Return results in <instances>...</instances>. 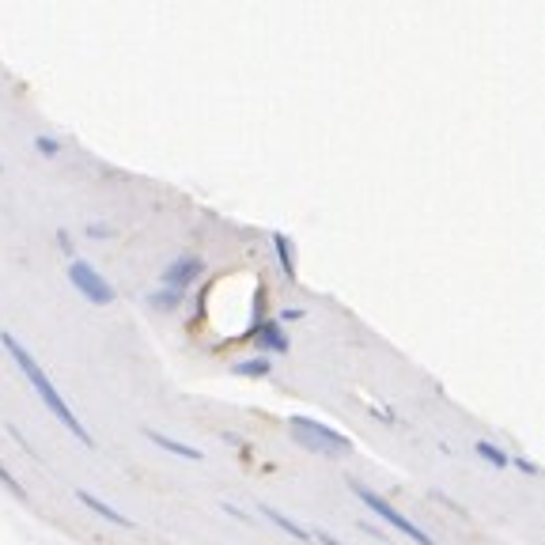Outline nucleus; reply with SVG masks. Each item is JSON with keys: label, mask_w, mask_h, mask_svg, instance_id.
Listing matches in <instances>:
<instances>
[{"label": "nucleus", "mask_w": 545, "mask_h": 545, "mask_svg": "<svg viewBox=\"0 0 545 545\" xmlns=\"http://www.w3.org/2000/svg\"><path fill=\"white\" fill-rule=\"evenodd\" d=\"M88 231H91V235H110V228H106V223H91Z\"/></svg>", "instance_id": "dca6fc26"}, {"label": "nucleus", "mask_w": 545, "mask_h": 545, "mask_svg": "<svg viewBox=\"0 0 545 545\" xmlns=\"http://www.w3.org/2000/svg\"><path fill=\"white\" fill-rule=\"evenodd\" d=\"M262 516H265V519H272V523L281 526V531H288L292 538H299V541H311V531H303V526H296V523L288 519V516H281V511H272V507H262Z\"/></svg>", "instance_id": "9d476101"}, {"label": "nucleus", "mask_w": 545, "mask_h": 545, "mask_svg": "<svg viewBox=\"0 0 545 545\" xmlns=\"http://www.w3.org/2000/svg\"><path fill=\"white\" fill-rule=\"evenodd\" d=\"M69 281H72V288L88 303H95V307H106V303H114V284H110L106 277H99V269H91L88 262H72L69 265Z\"/></svg>", "instance_id": "20e7f679"}, {"label": "nucleus", "mask_w": 545, "mask_h": 545, "mask_svg": "<svg viewBox=\"0 0 545 545\" xmlns=\"http://www.w3.org/2000/svg\"><path fill=\"white\" fill-rule=\"evenodd\" d=\"M0 481H4V489H12L15 496H20V500H23V496H27V492L20 489V481H15V477L8 474V466H4V462H0Z\"/></svg>", "instance_id": "4468645a"}, {"label": "nucleus", "mask_w": 545, "mask_h": 545, "mask_svg": "<svg viewBox=\"0 0 545 545\" xmlns=\"http://www.w3.org/2000/svg\"><path fill=\"white\" fill-rule=\"evenodd\" d=\"M269 360L258 356V360H243V364H235V375H247V379H265L269 375Z\"/></svg>", "instance_id": "9b49d317"}, {"label": "nucleus", "mask_w": 545, "mask_h": 545, "mask_svg": "<svg viewBox=\"0 0 545 545\" xmlns=\"http://www.w3.org/2000/svg\"><path fill=\"white\" fill-rule=\"evenodd\" d=\"M348 489H352V492H356V496H360V500H364V507H372V511H375V516H379L382 523H387V526H394V531H402V534H406L409 541H416V545H436V541H432V538H428V534L421 531V526H416L413 519H406V516H402V511H394V507H390L387 500H382V496H379V492H372V489H364V485H360V481H348Z\"/></svg>", "instance_id": "7ed1b4c3"}, {"label": "nucleus", "mask_w": 545, "mask_h": 545, "mask_svg": "<svg viewBox=\"0 0 545 545\" xmlns=\"http://www.w3.org/2000/svg\"><path fill=\"white\" fill-rule=\"evenodd\" d=\"M179 303H182V296H179V292H167V288H164V292H155V296H152V307H159V311H174Z\"/></svg>", "instance_id": "ddd939ff"}, {"label": "nucleus", "mask_w": 545, "mask_h": 545, "mask_svg": "<svg viewBox=\"0 0 545 545\" xmlns=\"http://www.w3.org/2000/svg\"><path fill=\"white\" fill-rule=\"evenodd\" d=\"M272 247H277V258H281V269L288 281H296V258H292V239L284 231H272Z\"/></svg>", "instance_id": "1a4fd4ad"}, {"label": "nucleus", "mask_w": 545, "mask_h": 545, "mask_svg": "<svg viewBox=\"0 0 545 545\" xmlns=\"http://www.w3.org/2000/svg\"><path fill=\"white\" fill-rule=\"evenodd\" d=\"M205 272V262L197 258V254H182V258H174L164 272H159V284L167 288V292H179V296H186V288L194 284L197 277Z\"/></svg>", "instance_id": "39448f33"}, {"label": "nucleus", "mask_w": 545, "mask_h": 545, "mask_svg": "<svg viewBox=\"0 0 545 545\" xmlns=\"http://www.w3.org/2000/svg\"><path fill=\"white\" fill-rule=\"evenodd\" d=\"M0 345H4V348H8V356H12L15 364H20V372L27 375V382H30V387H35V394H38L42 402H46V409H50V413H54L57 421L72 432V436H76L80 443H88V447H91V432H88L84 424H80V416L69 409V402H65V398H61V390H57L54 382H50V375L42 372V364H38L35 356H30V352H27L20 341H15L12 333H0Z\"/></svg>", "instance_id": "f257e3e1"}, {"label": "nucleus", "mask_w": 545, "mask_h": 545, "mask_svg": "<svg viewBox=\"0 0 545 545\" xmlns=\"http://www.w3.org/2000/svg\"><path fill=\"white\" fill-rule=\"evenodd\" d=\"M292 436L303 443V451L311 455H323V458H338V455H348L352 451V440L341 436L318 421H307V416H292Z\"/></svg>", "instance_id": "f03ea898"}, {"label": "nucleus", "mask_w": 545, "mask_h": 545, "mask_svg": "<svg viewBox=\"0 0 545 545\" xmlns=\"http://www.w3.org/2000/svg\"><path fill=\"white\" fill-rule=\"evenodd\" d=\"M477 455H481V458H485V462H492V466H500V470H504V466H507V462H511V458H507V455L500 451V447H492V443H485V440H481V443H477Z\"/></svg>", "instance_id": "f8f14e48"}, {"label": "nucleus", "mask_w": 545, "mask_h": 545, "mask_svg": "<svg viewBox=\"0 0 545 545\" xmlns=\"http://www.w3.org/2000/svg\"><path fill=\"white\" fill-rule=\"evenodd\" d=\"M148 440H152L155 447H164V451H171V455H182V458H189V462H201V458H205V455L197 451V447L171 440V436H164V432H152V428H148Z\"/></svg>", "instance_id": "6e6552de"}, {"label": "nucleus", "mask_w": 545, "mask_h": 545, "mask_svg": "<svg viewBox=\"0 0 545 545\" xmlns=\"http://www.w3.org/2000/svg\"><path fill=\"white\" fill-rule=\"evenodd\" d=\"M76 496H80V504H88V507L95 511V516H103L106 523H114V526H125V531H130V526H133V519H125L122 511H114V507H110L106 500H99V496H91L88 489H80Z\"/></svg>", "instance_id": "0eeeda50"}, {"label": "nucleus", "mask_w": 545, "mask_h": 545, "mask_svg": "<svg viewBox=\"0 0 545 545\" xmlns=\"http://www.w3.org/2000/svg\"><path fill=\"white\" fill-rule=\"evenodd\" d=\"M35 148H38L42 155H57V152H61V144H57L54 137H38V140H35Z\"/></svg>", "instance_id": "2eb2a0df"}, {"label": "nucleus", "mask_w": 545, "mask_h": 545, "mask_svg": "<svg viewBox=\"0 0 545 545\" xmlns=\"http://www.w3.org/2000/svg\"><path fill=\"white\" fill-rule=\"evenodd\" d=\"M243 341H258L262 348H272V352H288V338L281 323H262V326H250Z\"/></svg>", "instance_id": "423d86ee"}, {"label": "nucleus", "mask_w": 545, "mask_h": 545, "mask_svg": "<svg viewBox=\"0 0 545 545\" xmlns=\"http://www.w3.org/2000/svg\"><path fill=\"white\" fill-rule=\"evenodd\" d=\"M318 541H323V545H341L338 538H330V534H318Z\"/></svg>", "instance_id": "f3484780"}]
</instances>
